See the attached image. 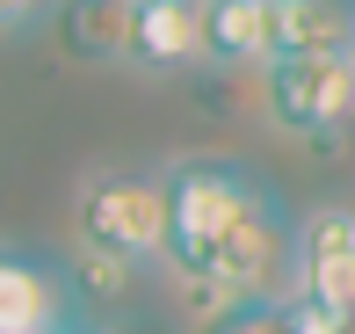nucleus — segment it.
Here are the masks:
<instances>
[{"mask_svg":"<svg viewBox=\"0 0 355 334\" xmlns=\"http://www.w3.org/2000/svg\"><path fill=\"white\" fill-rule=\"evenodd\" d=\"M283 320H290V334H341L327 312H312V306H304V298H290V306H283Z\"/></svg>","mask_w":355,"mask_h":334,"instance_id":"13","label":"nucleus"},{"mask_svg":"<svg viewBox=\"0 0 355 334\" xmlns=\"http://www.w3.org/2000/svg\"><path fill=\"white\" fill-rule=\"evenodd\" d=\"M167 269L189 312L225 320L239 306H283L297 283V218L276 182L225 153H189L167 167Z\"/></svg>","mask_w":355,"mask_h":334,"instance_id":"1","label":"nucleus"},{"mask_svg":"<svg viewBox=\"0 0 355 334\" xmlns=\"http://www.w3.org/2000/svg\"><path fill=\"white\" fill-rule=\"evenodd\" d=\"M290 298H304L341 334H355V211L327 203V211H312L297 226V283H290Z\"/></svg>","mask_w":355,"mask_h":334,"instance_id":"4","label":"nucleus"},{"mask_svg":"<svg viewBox=\"0 0 355 334\" xmlns=\"http://www.w3.org/2000/svg\"><path fill=\"white\" fill-rule=\"evenodd\" d=\"M80 298L66 262L37 247H0V334H73Z\"/></svg>","mask_w":355,"mask_h":334,"instance_id":"5","label":"nucleus"},{"mask_svg":"<svg viewBox=\"0 0 355 334\" xmlns=\"http://www.w3.org/2000/svg\"><path fill=\"white\" fill-rule=\"evenodd\" d=\"M203 58L211 66H268L276 58V0H211Z\"/></svg>","mask_w":355,"mask_h":334,"instance_id":"7","label":"nucleus"},{"mask_svg":"<svg viewBox=\"0 0 355 334\" xmlns=\"http://www.w3.org/2000/svg\"><path fill=\"white\" fill-rule=\"evenodd\" d=\"M73 334H80V327H73Z\"/></svg>","mask_w":355,"mask_h":334,"instance_id":"15","label":"nucleus"},{"mask_svg":"<svg viewBox=\"0 0 355 334\" xmlns=\"http://www.w3.org/2000/svg\"><path fill=\"white\" fill-rule=\"evenodd\" d=\"M66 276H73V298H80V306H109V298L131 291L138 269H123V262H109V254H87V247H80L73 262H66Z\"/></svg>","mask_w":355,"mask_h":334,"instance_id":"10","label":"nucleus"},{"mask_svg":"<svg viewBox=\"0 0 355 334\" xmlns=\"http://www.w3.org/2000/svg\"><path fill=\"white\" fill-rule=\"evenodd\" d=\"M355 51V8L348 0H276V58Z\"/></svg>","mask_w":355,"mask_h":334,"instance_id":"8","label":"nucleus"},{"mask_svg":"<svg viewBox=\"0 0 355 334\" xmlns=\"http://www.w3.org/2000/svg\"><path fill=\"white\" fill-rule=\"evenodd\" d=\"M203 8L211 0H145L131 29V66L138 73H182L203 58Z\"/></svg>","mask_w":355,"mask_h":334,"instance_id":"6","label":"nucleus"},{"mask_svg":"<svg viewBox=\"0 0 355 334\" xmlns=\"http://www.w3.org/2000/svg\"><path fill=\"white\" fill-rule=\"evenodd\" d=\"M131 8H145V0H131Z\"/></svg>","mask_w":355,"mask_h":334,"instance_id":"14","label":"nucleus"},{"mask_svg":"<svg viewBox=\"0 0 355 334\" xmlns=\"http://www.w3.org/2000/svg\"><path fill=\"white\" fill-rule=\"evenodd\" d=\"M58 29H66L73 58H94V66H131L138 8H131V0H66V8H58Z\"/></svg>","mask_w":355,"mask_h":334,"instance_id":"9","label":"nucleus"},{"mask_svg":"<svg viewBox=\"0 0 355 334\" xmlns=\"http://www.w3.org/2000/svg\"><path fill=\"white\" fill-rule=\"evenodd\" d=\"M167 167H102L80 182L73 197V240L87 254H109L123 269H145V262H167Z\"/></svg>","mask_w":355,"mask_h":334,"instance_id":"2","label":"nucleus"},{"mask_svg":"<svg viewBox=\"0 0 355 334\" xmlns=\"http://www.w3.org/2000/svg\"><path fill=\"white\" fill-rule=\"evenodd\" d=\"M261 109L283 138L334 146L355 124V51H319V58H268L261 66Z\"/></svg>","mask_w":355,"mask_h":334,"instance_id":"3","label":"nucleus"},{"mask_svg":"<svg viewBox=\"0 0 355 334\" xmlns=\"http://www.w3.org/2000/svg\"><path fill=\"white\" fill-rule=\"evenodd\" d=\"M283 306H290V298H283ZM283 306H239V312H225V320H203V334H290Z\"/></svg>","mask_w":355,"mask_h":334,"instance_id":"11","label":"nucleus"},{"mask_svg":"<svg viewBox=\"0 0 355 334\" xmlns=\"http://www.w3.org/2000/svg\"><path fill=\"white\" fill-rule=\"evenodd\" d=\"M51 15V0H0V37H29Z\"/></svg>","mask_w":355,"mask_h":334,"instance_id":"12","label":"nucleus"}]
</instances>
